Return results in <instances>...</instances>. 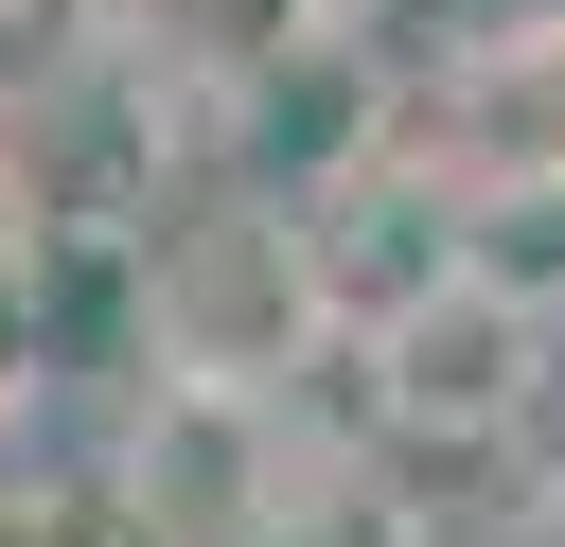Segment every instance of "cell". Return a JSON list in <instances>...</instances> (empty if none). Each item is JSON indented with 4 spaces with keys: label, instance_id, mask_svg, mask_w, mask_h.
<instances>
[{
    "label": "cell",
    "instance_id": "obj_8",
    "mask_svg": "<svg viewBox=\"0 0 565 547\" xmlns=\"http://www.w3.org/2000/svg\"><path fill=\"white\" fill-rule=\"evenodd\" d=\"M88 35H106V53H141V35H159V0H88Z\"/></svg>",
    "mask_w": 565,
    "mask_h": 547
},
{
    "label": "cell",
    "instance_id": "obj_2",
    "mask_svg": "<svg viewBox=\"0 0 565 547\" xmlns=\"http://www.w3.org/2000/svg\"><path fill=\"white\" fill-rule=\"evenodd\" d=\"M318 441H282L265 388H177L141 371L124 388V441H106V494H124V547H247L282 494H300Z\"/></svg>",
    "mask_w": 565,
    "mask_h": 547
},
{
    "label": "cell",
    "instance_id": "obj_7",
    "mask_svg": "<svg viewBox=\"0 0 565 547\" xmlns=\"http://www.w3.org/2000/svg\"><path fill=\"white\" fill-rule=\"evenodd\" d=\"M0 547H124L106 476H0Z\"/></svg>",
    "mask_w": 565,
    "mask_h": 547
},
{
    "label": "cell",
    "instance_id": "obj_6",
    "mask_svg": "<svg viewBox=\"0 0 565 547\" xmlns=\"http://www.w3.org/2000/svg\"><path fill=\"white\" fill-rule=\"evenodd\" d=\"M106 35H88V0H0V124L35 106V88H71Z\"/></svg>",
    "mask_w": 565,
    "mask_h": 547
},
{
    "label": "cell",
    "instance_id": "obj_9",
    "mask_svg": "<svg viewBox=\"0 0 565 547\" xmlns=\"http://www.w3.org/2000/svg\"><path fill=\"white\" fill-rule=\"evenodd\" d=\"M0 247H18V176H0Z\"/></svg>",
    "mask_w": 565,
    "mask_h": 547
},
{
    "label": "cell",
    "instance_id": "obj_4",
    "mask_svg": "<svg viewBox=\"0 0 565 547\" xmlns=\"http://www.w3.org/2000/svg\"><path fill=\"white\" fill-rule=\"evenodd\" d=\"M247 547H424V512H406L371 459H300V494H282Z\"/></svg>",
    "mask_w": 565,
    "mask_h": 547
},
{
    "label": "cell",
    "instance_id": "obj_1",
    "mask_svg": "<svg viewBox=\"0 0 565 547\" xmlns=\"http://www.w3.org/2000/svg\"><path fill=\"white\" fill-rule=\"evenodd\" d=\"M141 371H177V388H300L318 353H335V300H318V229H300V194H247V176H212V194H177L159 229H141Z\"/></svg>",
    "mask_w": 565,
    "mask_h": 547
},
{
    "label": "cell",
    "instance_id": "obj_3",
    "mask_svg": "<svg viewBox=\"0 0 565 547\" xmlns=\"http://www.w3.org/2000/svg\"><path fill=\"white\" fill-rule=\"evenodd\" d=\"M335 353L371 371V423H388V441H512L565 335H547L512 282H477V265H459L424 318H388V335H335Z\"/></svg>",
    "mask_w": 565,
    "mask_h": 547
},
{
    "label": "cell",
    "instance_id": "obj_5",
    "mask_svg": "<svg viewBox=\"0 0 565 547\" xmlns=\"http://www.w3.org/2000/svg\"><path fill=\"white\" fill-rule=\"evenodd\" d=\"M53 388V247H0V423H35Z\"/></svg>",
    "mask_w": 565,
    "mask_h": 547
}]
</instances>
